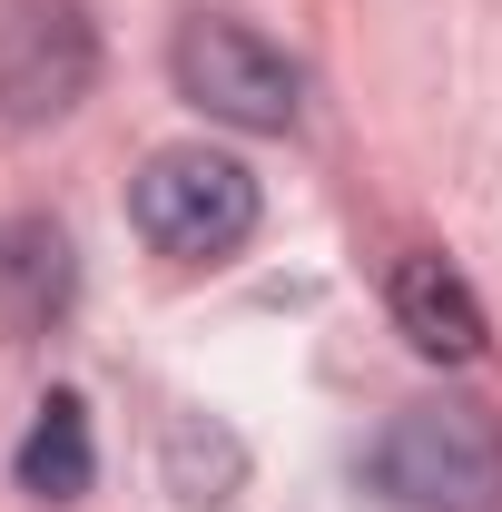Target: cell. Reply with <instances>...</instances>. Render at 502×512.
<instances>
[{
	"label": "cell",
	"instance_id": "5b68a950",
	"mask_svg": "<svg viewBox=\"0 0 502 512\" xmlns=\"http://www.w3.org/2000/svg\"><path fill=\"white\" fill-rule=\"evenodd\" d=\"M79 296V256L50 217H10L0 227V345H30L50 335Z\"/></svg>",
	"mask_w": 502,
	"mask_h": 512
},
{
	"label": "cell",
	"instance_id": "52a82bcc",
	"mask_svg": "<svg viewBox=\"0 0 502 512\" xmlns=\"http://www.w3.org/2000/svg\"><path fill=\"white\" fill-rule=\"evenodd\" d=\"M89 473H99L89 404H79V394H50V404L30 414V434H20V493H40V503H79Z\"/></svg>",
	"mask_w": 502,
	"mask_h": 512
},
{
	"label": "cell",
	"instance_id": "7a4b0ae2",
	"mask_svg": "<svg viewBox=\"0 0 502 512\" xmlns=\"http://www.w3.org/2000/svg\"><path fill=\"white\" fill-rule=\"evenodd\" d=\"M128 227L178 266H217L256 237V168L227 148H158L128 178Z\"/></svg>",
	"mask_w": 502,
	"mask_h": 512
},
{
	"label": "cell",
	"instance_id": "3957f363",
	"mask_svg": "<svg viewBox=\"0 0 502 512\" xmlns=\"http://www.w3.org/2000/svg\"><path fill=\"white\" fill-rule=\"evenodd\" d=\"M168 69H178V99L207 109L217 128L286 138L296 109H306V69L286 60L276 40H256L247 20H188V30H178V50H168Z\"/></svg>",
	"mask_w": 502,
	"mask_h": 512
},
{
	"label": "cell",
	"instance_id": "277c9868",
	"mask_svg": "<svg viewBox=\"0 0 502 512\" xmlns=\"http://www.w3.org/2000/svg\"><path fill=\"white\" fill-rule=\"evenodd\" d=\"M99 89L89 0H0V128H50Z\"/></svg>",
	"mask_w": 502,
	"mask_h": 512
},
{
	"label": "cell",
	"instance_id": "ba28073f",
	"mask_svg": "<svg viewBox=\"0 0 502 512\" xmlns=\"http://www.w3.org/2000/svg\"><path fill=\"white\" fill-rule=\"evenodd\" d=\"M237 473H247V453H237V434H217V424H178L168 434V483H178V503H197V512H217L227 493H237Z\"/></svg>",
	"mask_w": 502,
	"mask_h": 512
},
{
	"label": "cell",
	"instance_id": "8992f818",
	"mask_svg": "<svg viewBox=\"0 0 502 512\" xmlns=\"http://www.w3.org/2000/svg\"><path fill=\"white\" fill-rule=\"evenodd\" d=\"M384 296H394L404 345H414V355H434V365H473V355L493 345V325H483V306H473V286H463L443 256H404Z\"/></svg>",
	"mask_w": 502,
	"mask_h": 512
},
{
	"label": "cell",
	"instance_id": "6da1fadb",
	"mask_svg": "<svg viewBox=\"0 0 502 512\" xmlns=\"http://www.w3.org/2000/svg\"><path fill=\"white\" fill-rule=\"evenodd\" d=\"M365 483L394 512H502V424L473 394H424L375 434Z\"/></svg>",
	"mask_w": 502,
	"mask_h": 512
}]
</instances>
